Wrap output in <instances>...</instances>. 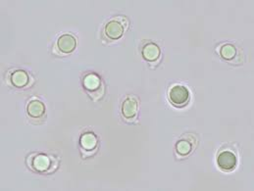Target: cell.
<instances>
[{"mask_svg":"<svg viewBox=\"0 0 254 191\" xmlns=\"http://www.w3.org/2000/svg\"><path fill=\"white\" fill-rule=\"evenodd\" d=\"M160 54H161L160 47L153 42H149L145 44L142 49V57L144 60L148 62L157 61L160 58Z\"/></svg>","mask_w":254,"mask_h":191,"instance_id":"9c48e42d","label":"cell"},{"mask_svg":"<svg viewBox=\"0 0 254 191\" xmlns=\"http://www.w3.org/2000/svg\"><path fill=\"white\" fill-rule=\"evenodd\" d=\"M217 164L221 170L225 172H231L235 170L238 165V157L235 153L226 150L219 153L217 157Z\"/></svg>","mask_w":254,"mask_h":191,"instance_id":"5b68a950","label":"cell"},{"mask_svg":"<svg viewBox=\"0 0 254 191\" xmlns=\"http://www.w3.org/2000/svg\"><path fill=\"white\" fill-rule=\"evenodd\" d=\"M238 54V48L233 44H224L220 50V55L227 61H233Z\"/></svg>","mask_w":254,"mask_h":191,"instance_id":"4fadbf2b","label":"cell"},{"mask_svg":"<svg viewBox=\"0 0 254 191\" xmlns=\"http://www.w3.org/2000/svg\"><path fill=\"white\" fill-rule=\"evenodd\" d=\"M27 113L33 119L42 118L45 113V106L40 100H32L27 107Z\"/></svg>","mask_w":254,"mask_h":191,"instance_id":"8fae6325","label":"cell"},{"mask_svg":"<svg viewBox=\"0 0 254 191\" xmlns=\"http://www.w3.org/2000/svg\"><path fill=\"white\" fill-rule=\"evenodd\" d=\"M10 80H11V83L14 87L24 88L29 84L30 76H29L27 72H25L23 70H18V71H15L11 75Z\"/></svg>","mask_w":254,"mask_h":191,"instance_id":"30bf717a","label":"cell"},{"mask_svg":"<svg viewBox=\"0 0 254 191\" xmlns=\"http://www.w3.org/2000/svg\"><path fill=\"white\" fill-rule=\"evenodd\" d=\"M168 98L172 105L182 108L189 104L190 100V93L184 85H174L170 88Z\"/></svg>","mask_w":254,"mask_h":191,"instance_id":"3957f363","label":"cell"},{"mask_svg":"<svg viewBox=\"0 0 254 191\" xmlns=\"http://www.w3.org/2000/svg\"><path fill=\"white\" fill-rule=\"evenodd\" d=\"M77 46V40L74 36L65 34L62 35L57 40V47L60 52L64 54L72 53Z\"/></svg>","mask_w":254,"mask_h":191,"instance_id":"ba28073f","label":"cell"},{"mask_svg":"<svg viewBox=\"0 0 254 191\" xmlns=\"http://www.w3.org/2000/svg\"><path fill=\"white\" fill-rule=\"evenodd\" d=\"M138 111V100L135 96L129 95L122 104V115L126 120H132Z\"/></svg>","mask_w":254,"mask_h":191,"instance_id":"52a82bcc","label":"cell"},{"mask_svg":"<svg viewBox=\"0 0 254 191\" xmlns=\"http://www.w3.org/2000/svg\"><path fill=\"white\" fill-rule=\"evenodd\" d=\"M128 23L124 17H115L108 21L104 28V34L110 40H118L123 37Z\"/></svg>","mask_w":254,"mask_h":191,"instance_id":"7a4b0ae2","label":"cell"},{"mask_svg":"<svg viewBox=\"0 0 254 191\" xmlns=\"http://www.w3.org/2000/svg\"><path fill=\"white\" fill-rule=\"evenodd\" d=\"M198 140L194 134H184L176 143V153L179 157L185 158L194 151Z\"/></svg>","mask_w":254,"mask_h":191,"instance_id":"277c9868","label":"cell"},{"mask_svg":"<svg viewBox=\"0 0 254 191\" xmlns=\"http://www.w3.org/2000/svg\"><path fill=\"white\" fill-rule=\"evenodd\" d=\"M52 159L46 154H37L32 163L30 164L31 168L38 173H49L50 168L52 167Z\"/></svg>","mask_w":254,"mask_h":191,"instance_id":"8992f818","label":"cell"},{"mask_svg":"<svg viewBox=\"0 0 254 191\" xmlns=\"http://www.w3.org/2000/svg\"><path fill=\"white\" fill-rule=\"evenodd\" d=\"M83 85L87 94L93 101H97L104 95L105 88L102 80L95 74H88L84 77Z\"/></svg>","mask_w":254,"mask_h":191,"instance_id":"6da1fadb","label":"cell"},{"mask_svg":"<svg viewBox=\"0 0 254 191\" xmlns=\"http://www.w3.org/2000/svg\"><path fill=\"white\" fill-rule=\"evenodd\" d=\"M97 137L94 133L92 132H86L85 134H83L82 138H81V146L83 148L84 151H94L97 147Z\"/></svg>","mask_w":254,"mask_h":191,"instance_id":"7c38bea8","label":"cell"}]
</instances>
